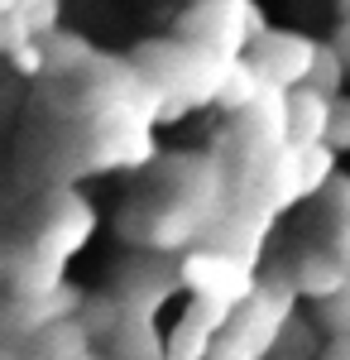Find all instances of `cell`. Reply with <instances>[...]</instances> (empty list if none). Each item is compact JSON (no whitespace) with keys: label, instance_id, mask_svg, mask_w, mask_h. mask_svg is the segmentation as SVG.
Listing matches in <instances>:
<instances>
[{"label":"cell","instance_id":"cell-1","mask_svg":"<svg viewBox=\"0 0 350 360\" xmlns=\"http://www.w3.org/2000/svg\"><path fill=\"white\" fill-rule=\"evenodd\" d=\"M139 63H154V68H139V77L159 91L163 101L173 106H197V101H212L221 96V82L231 72V63L202 53L192 44H154V49H139Z\"/></svg>","mask_w":350,"mask_h":360},{"label":"cell","instance_id":"cell-2","mask_svg":"<svg viewBox=\"0 0 350 360\" xmlns=\"http://www.w3.org/2000/svg\"><path fill=\"white\" fill-rule=\"evenodd\" d=\"M293 298H297L293 283L259 288L231 317V327L216 336L212 360H269V351H278V341H283V327L293 322Z\"/></svg>","mask_w":350,"mask_h":360},{"label":"cell","instance_id":"cell-3","mask_svg":"<svg viewBox=\"0 0 350 360\" xmlns=\"http://www.w3.org/2000/svg\"><path fill=\"white\" fill-rule=\"evenodd\" d=\"M259 34L264 25L249 0H197L192 10L178 15V39L221 63H240Z\"/></svg>","mask_w":350,"mask_h":360},{"label":"cell","instance_id":"cell-4","mask_svg":"<svg viewBox=\"0 0 350 360\" xmlns=\"http://www.w3.org/2000/svg\"><path fill=\"white\" fill-rule=\"evenodd\" d=\"M178 278L183 288H192L202 303H216V307H231L240 312L259 288H254V274H249V259L231 255V250H197L178 264Z\"/></svg>","mask_w":350,"mask_h":360},{"label":"cell","instance_id":"cell-5","mask_svg":"<svg viewBox=\"0 0 350 360\" xmlns=\"http://www.w3.org/2000/svg\"><path fill=\"white\" fill-rule=\"evenodd\" d=\"M249 68L264 77L278 91H297V86L312 82L317 72V58H322V44L302 39V34H288V29H264L254 44H249Z\"/></svg>","mask_w":350,"mask_h":360},{"label":"cell","instance_id":"cell-6","mask_svg":"<svg viewBox=\"0 0 350 360\" xmlns=\"http://www.w3.org/2000/svg\"><path fill=\"white\" fill-rule=\"evenodd\" d=\"M331 111H336V101L322 96L317 86L288 91V149H317V144H326Z\"/></svg>","mask_w":350,"mask_h":360},{"label":"cell","instance_id":"cell-7","mask_svg":"<svg viewBox=\"0 0 350 360\" xmlns=\"http://www.w3.org/2000/svg\"><path fill=\"white\" fill-rule=\"evenodd\" d=\"M91 231H96L91 207H86V202H77V197H67L63 217H53V221L44 226L34 245L44 250V255H53V259H67V255H77V250L91 240Z\"/></svg>","mask_w":350,"mask_h":360},{"label":"cell","instance_id":"cell-8","mask_svg":"<svg viewBox=\"0 0 350 360\" xmlns=\"http://www.w3.org/2000/svg\"><path fill=\"white\" fill-rule=\"evenodd\" d=\"M288 283L297 288V298H317L322 303V298H336V293L350 288V269L341 255H302Z\"/></svg>","mask_w":350,"mask_h":360},{"label":"cell","instance_id":"cell-9","mask_svg":"<svg viewBox=\"0 0 350 360\" xmlns=\"http://www.w3.org/2000/svg\"><path fill=\"white\" fill-rule=\"evenodd\" d=\"M110 351H115V360H168V351L159 346V332H154V317H139V312H125V322L110 336Z\"/></svg>","mask_w":350,"mask_h":360},{"label":"cell","instance_id":"cell-10","mask_svg":"<svg viewBox=\"0 0 350 360\" xmlns=\"http://www.w3.org/2000/svg\"><path fill=\"white\" fill-rule=\"evenodd\" d=\"M264 86H269V82L249 68V58H240V63H231V72H226V82H221V96H216V101H221L226 111H240L245 115L259 96H264Z\"/></svg>","mask_w":350,"mask_h":360},{"label":"cell","instance_id":"cell-11","mask_svg":"<svg viewBox=\"0 0 350 360\" xmlns=\"http://www.w3.org/2000/svg\"><path fill=\"white\" fill-rule=\"evenodd\" d=\"M346 58L336 53L331 44H322V58H317V72H312V82L307 86H317L322 96H331V101H341V86H346Z\"/></svg>","mask_w":350,"mask_h":360},{"label":"cell","instance_id":"cell-12","mask_svg":"<svg viewBox=\"0 0 350 360\" xmlns=\"http://www.w3.org/2000/svg\"><path fill=\"white\" fill-rule=\"evenodd\" d=\"M317 327L331 332V341L350 336V288H346V293H336V298H322V303H317Z\"/></svg>","mask_w":350,"mask_h":360},{"label":"cell","instance_id":"cell-13","mask_svg":"<svg viewBox=\"0 0 350 360\" xmlns=\"http://www.w3.org/2000/svg\"><path fill=\"white\" fill-rule=\"evenodd\" d=\"M326 149H350V101L341 96L331 111V130H326Z\"/></svg>","mask_w":350,"mask_h":360},{"label":"cell","instance_id":"cell-14","mask_svg":"<svg viewBox=\"0 0 350 360\" xmlns=\"http://www.w3.org/2000/svg\"><path fill=\"white\" fill-rule=\"evenodd\" d=\"M10 58H15V68H20L25 77H34V72H48V53L39 49V39H29L25 49H15Z\"/></svg>","mask_w":350,"mask_h":360},{"label":"cell","instance_id":"cell-15","mask_svg":"<svg viewBox=\"0 0 350 360\" xmlns=\"http://www.w3.org/2000/svg\"><path fill=\"white\" fill-rule=\"evenodd\" d=\"M322 360H350V336H341V341H331Z\"/></svg>","mask_w":350,"mask_h":360},{"label":"cell","instance_id":"cell-16","mask_svg":"<svg viewBox=\"0 0 350 360\" xmlns=\"http://www.w3.org/2000/svg\"><path fill=\"white\" fill-rule=\"evenodd\" d=\"M331 49H336V53L346 58V68H350V20H346V25H341V39H336Z\"/></svg>","mask_w":350,"mask_h":360},{"label":"cell","instance_id":"cell-17","mask_svg":"<svg viewBox=\"0 0 350 360\" xmlns=\"http://www.w3.org/2000/svg\"><path fill=\"white\" fill-rule=\"evenodd\" d=\"M0 360H20V351H5V356H0Z\"/></svg>","mask_w":350,"mask_h":360},{"label":"cell","instance_id":"cell-18","mask_svg":"<svg viewBox=\"0 0 350 360\" xmlns=\"http://www.w3.org/2000/svg\"><path fill=\"white\" fill-rule=\"evenodd\" d=\"M341 15H346V20H350V0H341Z\"/></svg>","mask_w":350,"mask_h":360},{"label":"cell","instance_id":"cell-19","mask_svg":"<svg viewBox=\"0 0 350 360\" xmlns=\"http://www.w3.org/2000/svg\"><path fill=\"white\" fill-rule=\"evenodd\" d=\"M82 360H96V356H82Z\"/></svg>","mask_w":350,"mask_h":360},{"label":"cell","instance_id":"cell-20","mask_svg":"<svg viewBox=\"0 0 350 360\" xmlns=\"http://www.w3.org/2000/svg\"><path fill=\"white\" fill-rule=\"evenodd\" d=\"M278 360H283V356H278Z\"/></svg>","mask_w":350,"mask_h":360}]
</instances>
